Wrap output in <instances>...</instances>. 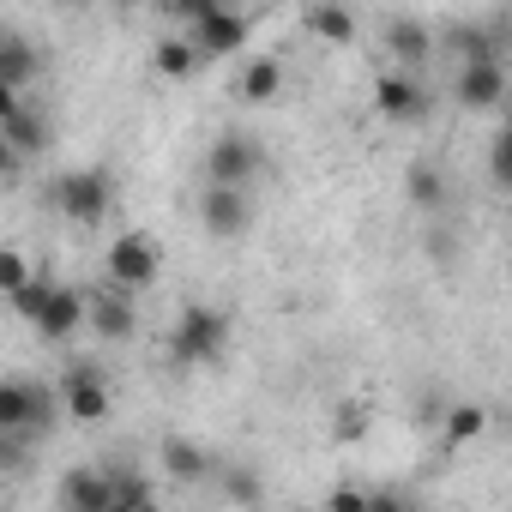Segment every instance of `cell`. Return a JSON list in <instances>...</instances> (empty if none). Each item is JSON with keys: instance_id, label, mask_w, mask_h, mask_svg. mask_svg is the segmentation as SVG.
<instances>
[{"instance_id": "14", "label": "cell", "mask_w": 512, "mask_h": 512, "mask_svg": "<svg viewBox=\"0 0 512 512\" xmlns=\"http://www.w3.org/2000/svg\"><path fill=\"white\" fill-rule=\"evenodd\" d=\"M187 37H193L205 55H241V49H247V37H253V19H247V13L217 7V13L193 19V25H187Z\"/></svg>"}, {"instance_id": "25", "label": "cell", "mask_w": 512, "mask_h": 512, "mask_svg": "<svg viewBox=\"0 0 512 512\" xmlns=\"http://www.w3.org/2000/svg\"><path fill=\"white\" fill-rule=\"evenodd\" d=\"M151 500H157V488L145 476H133V470L115 464V512H133V506H151Z\"/></svg>"}, {"instance_id": "23", "label": "cell", "mask_w": 512, "mask_h": 512, "mask_svg": "<svg viewBox=\"0 0 512 512\" xmlns=\"http://www.w3.org/2000/svg\"><path fill=\"white\" fill-rule=\"evenodd\" d=\"M446 43L458 49V61H500V31H488V25H458Z\"/></svg>"}, {"instance_id": "3", "label": "cell", "mask_w": 512, "mask_h": 512, "mask_svg": "<svg viewBox=\"0 0 512 512\" xmlns=\"http://www.w3.org/2000/svg\"><path fill=\"white\" fill-rule=\"evenodd\" d=\"M0 145H7V169L49 151V115H37L25 103V91H13V85H0Z\"/></svg>"}, {"instance_id": "20", "label": "cell", "mask_w": 512, "mask_h": 512, "mask_svg": "<svg viewBox=\"0 0 512 512\" xmlns=\"http://www.w3.org/2000/svg\"><path fill=\"white\" fill-rule=\"evenodd\" d=\"M308 31H314L320 43L350 49V43H356V13H350V7H338V0H326V7H314V13H308Z\"/></svg>"}, {"instance_id": "24", "label": "cell", "mask_w": 512, "mask_h": 512, "mask_svg": "<svg viewBox=\"0 0 512 512\" xmlns=\"http://www.w3.org/2000/svg\"><path fill=\"white\" fill-rule=\"evenodd\" d=\"M49 296H55V278H49V272H37V278H31V284H19L7 302H13V314H19V320H37Z\"/></svg>"}, {"instance_id": "17", "label": "cell", "mask_w": 512, "mask_h": 512, "mask_svg": "<svg viewBox=\"0 0 512 512\" xmlns=\"http://www.w3.org/2000/svg\"><path fill=\"white\" fill-rule=\"evenodd\" d=\"M278 91H284V61H272V55L241 61V79H235V97L241 103H272Z\"/></svg>"}, {"instance_id": "12", "label": "cell", "mask_w": 512, "mask_h": 512, "mask_svg": "<svg viewBox=\"0 0 512 512\" xmlns=\"http://www.w3.org/2000/svg\"><path fill=\"white\" fill-rule=\"evenodd\" d=\"M374 109L386 121H422L428 115V91H422V79L410 67H398V73H380L374 79Z\"/></svg>"}, {"instance_id": "32", "label": "cell", "mask_w": 512, "mask_h": 512, "mask_svg": "<svg viewBox=\"0 0 512 512\" xmlns=\"http://www.w3.org/2000/svg\"><path fill=\"white\" fill-rule=\"evenodd\" d=\"M115 7H121V13H127V7H139V0H115Z\"/></svg>"}, {"instance_id": "8", "label": "cell", "mask_w": 512, "mask_h": 512, "mask_svg": "<svg viewBox=\"0 0 512 512\" xmlns=\"http://www.w3.org/2000/svg\"><path fill=\"white\" fill-rule=\"evenodd\" d=\"M452 97H458V109H470V115L500 109V103H506V67H500V61H458Z\"/></svg>"}, {"instance_id": "19", "label": "cell", "mask_w": 512, "mask_h": 512, "mask_svg": "<svg viewBox=\"0 0 512 512\" xmlns=\"http://www.w3.org/2000/svg\"><path fill=\"white\" fill-rule=\"evenodd\" d=\"M199 43L193 37H163L157 49H151V67L163 73V79H193V67H199Z\"/></svg>"}, {"instance_id": "29", "label": "cell", "mask_w": 512, "mask_h": 512, "mask_svg": "<svg viewBox=\"0 0 512 512\" xmlns=\"http://www.w3.org/2000/svg\"><path fill=\"white\" fill-rule=\"evenodd\" d=\"M223 488H229V500H247V506H253V500H266L260 476H247V470H229V482H223Z\"/></svg>"}, {"instance_id": "30", "label": "cell", "mask_w": 512, "mask_h": 512, "mask_svg": "<svg viewBox=\"0 0 512 512\" xmlns=\"http://www.w3.org/2000/svg\"><path fill=\"white\" fill-rule=\"evenodd\" d=\"M163 7H169L175 19H187V25H193V19H205V13H217V7H223V0H163Z\"/></svg>"}, {"instance_id": "28", "label": "cell", "mask_w": 512, "mask_h": 512, "mask_svg": "<svg viewBox=\"0 0 512 512\" xmlns=\"http://www.w3.org/2000/svg\"><path fill=\"white\" fill-rule=\"evenodd\" d=\"M31 278H37V272H31V260H25L19 247H7V253H0V290H7V296H13L19 284H31Z\"/></svg>"}, {"instance_id": "6", "label": "cell", "mask_w": 512, "mask_h": 512, "mask_svg": "<svg viewBox=\"0 0 512 512\" xmlns=\"http://www.w3.org/2000/svg\"><path fill=\"white\" fill-rule=\"evenodd\" d=\"M61 410H67L73 422H85V428H97V422L109 416V386H103L97 362H73V368H67V380H61Z\"/></svg>"}, {"instance_id": "22", "label": "cell", "mask_w": 512, "mask_h": 512, "mask_svg": "<svg viewBox=\"0 0 512 512\" xmlns=\"http://www.w3.org/2000/svg\"><path fill=\"white\" fill-rule=\"evenodd\" d=\"M482 428H488V410H482V404H446V410H440L446 446H470V440H482Z\"/></svg>"}, {"instance_id": "11", "label": "cell", "mask_w": 512, "mask_h": 512, "mask_svg": "<svg viewBox=\"0 0 512 512\" xmlns=\"http://www.w3.org/2000/svg\"><path fill=\"white\" fill-rule=\"evenodd\" d=\"M91 332H97L103 344H127V338L139 332L133 290H121V284H103V290H91Z\"/></svg>"}, {"instance_id": "2", "label": "cell", "mask_w": 512, "mask_h": 512, "mask_svg": "<svg viewBox=\"0 0 512 512\" xmlns=\"http://www.w3.org/2000/svg\"><path fill=\"white\" fill-rule=\"evenodd\" d=\"M109 205H115V175H109V169H67V175L55 181V211H61L67 223L97 229V223L109 217Z\"/></svg>"}, {"instance_id": "18", "label": "cell", "mask_w": 512, "mask_h": 512, "mask_svg": "<svg viewBox=\"0 0 512 512\" xmlns=\"http://www.w3.org/2000/svg\"><path fill=\"white\" fill-rule=\"evenodd\" d=\"M157 458H163V470H169L175 482H205V476H211L205 446H193V440H181V434H175V440H163V452H157Z\"/></svg>"}, {"instance_id": "31", "label": "cell", "mask_w": 512, "mask_h": 512, "mask_svg": "<svg viewBox=\"0 0 512 512\" xmlns=\"http://www.w3.org/2000/svg\"><path fill=\"white\" fill-rule=\"evenodd\" d=\"M326 506H344V512H356V506H374V494H362V488H332V494H326Z\"/></svg>"}, {"instance_id": "7", "label": "cell", "mask_w": 512, "mask_h": 512, "mask_svg": "<svg viewBox=\"0 0 512 512\" xmlns=\"http://www.w3.org/2000/svg\"><path fill=\"white\" fill-rule=\"evenodd\" d=\"M55 422V398L31 380H7L0 386V434H25V428H43Z\"/></svg>"}, {"instance_id": "26", "label": "cell", "mask_w": 512, "mask_h": 512, "mask_svg": "<svg viewBox=\"0 0 512 512\" xmlns=\"http://www.w3.org/2000/svg\"><path fill=\"white\" fill-rule=\"evenodd\" d=\"M368 422H374V416H368V404H362V398H344V404L332 410V434H338V440H362V434H368Z\"/></svg>"}, {"instance_id": "21", "label": "cell", "mask_w": 512, "mask_h": 512, "mask_svg": "<svg viewBox=\"0 0 512 512\" xmlns=\"http://www.w3.org/2000/svg\"><path fill=\"white\" fill-rule=\"evenodd\" d=\"M404 193H410V205H416V211H446V175H440L434 163H410Z\"/></svg>"}, {"instance_id": "13", "label": "cell", "mask_w": 512, "mask_h": 512, "mask_svg": "<svg viewBox=\"0 0 512 512\" xmlns=\"http://www.w3.org/2000/svg\"><path fill=\"white\" fill-rule=\"evenodd\" d=\"M61 506L67 512H115V464L97 470V464H79L61 476Z\"/></svg>"}, {"instance_id": "27", "label": "cell", "mask_w": 512, "mask_h": 512, "mask_svg": "<svg viewBox=\"0 0 512 512\" xmlns=\"http://www.w3.org/2000/svg\"><path fill=\"white\" fill-rule=\"evenodd\" d=\"M488 175H494V187L500 193H512V121L494 133V145H488Z\"/></svg>"}, {"instance_id": "1", "label": "cell", "mask_w": 512, "mask_h": 512, "mask_svg": "<svg viewBox=\"0 0 512 512\" xmlns=\"http://www.w3.org/2000/svg\"><path fill=\"white\" fill-rule=\"evenodd\" d=\"M223 344H229V314L205 308V302H187L181 320H175V332H169V356L181 368H205V362L223 356Z\"/></svg>"}, {"instance_id": "5", "label": "cell", "mask_w": 512, "mask_h": 512, "mask_svg": "<svg viewBox=\"0 0 512 512\" xmlns=\"http://www.w3.org/2000/svg\"><path fill=\"white\" fill-rule=\"evenodd\" d=\"M253 175H260V139L241 133V127L217 133L211 151H205V181H217V187H247Z\"/></svg>"}, {"instance_id": "9", "label": "cell", "mask_w": 512, "mask_h": 512, "mask_svg": "<svg viewBox=\"0 0 512 512\" xmlns=\"http://www.w3.org/2000/svg\"><path fill=\"white\" fill-rule=\"evenodd\" d=\"M199 217H205V229H211L217 241L247 235V223H253L247 187H217V181H205V193H199Z\"/></svg>"}, {"instance_id": "10", "label": "cell", "mask_w": 512, "mask_h": 512, "mask_svg": "<svg viewBox=\"0 0 512 512\" xmlns=\"http://www.w3.org/2000/svg\"><path fill=\"white\" fill-rule=\"evenodd\" d=\"M31 326H37V338H49V344H67L79 326H91V290L55 284V296L43 302V314H37Z\"/></svg>"}, {"instance_id": "16", "label": "cell", "mask_w": 512, "mask_h": 512, "mask_svg": "<svg viewBox=\"0 0 512 512\" xmlns=\"http://www.w3.org/2000/svg\"><path fill=\"white\" fill-rule=\"evenodd\" d=\"M37 67H43V55L31 49V37H25V31H7V37H0V85L25 91V85L37 79Z\"/></svg>"}, {"instance_id": "4", "label": "cell", "mask_w": 512, "mask_h": 512, "mask_svg": "<svg viewBox=\"0 0 512 512\" xmlns=\"http://www.w3.org/2000/svg\"><path fill=\"white\" fill-rule=\"evenodd\" d=\"M103 272H109V284H121V290H151L157 284V272H163V247L145 235V229H127V235H115L109 241V253H103Z\"/></svg>"}, {"instance_id": "15", "label": "cell", "mask_w": 512, "mask_h": 512, "mask_svg": "<svg viewBox=\"0 0 512 512\" xmlns=\"http://www.w3.org/2000/svg\"><path fill=\"white\" fill-rule=\"evenodd\" d=\"M386 55H392L398 67L422 73V67L434 61V31H428L422 19H392V25H386Z\"/></svg>"}]
</instances>
